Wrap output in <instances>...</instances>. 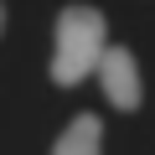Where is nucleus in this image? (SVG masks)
I'll return each mask as SVG.
<instances>
[{"instance_id":"f257e3e1","label":"nucleus","mask_w":155,"mask_h":155,"mask_svg":"<svg viewBox=\"0 0 155 155\" xmlns=\"http://www.w3.org/2000/svg\"><path fill=\"white\" fill-rule=\"evenodd\" d=\"M104 11L93 5H62L57 11V36H52V83L57 88H78L88 72H98V57H104Z\"/></svg>"},{"instance_id":"f03ea898","label":"nucleus","mask_w":155,"mask_h":155,"mask_svg":"<svg viewBox=\"0 0 155 155\" xmlns=\"http://www.w3.org/2000/svg\"><path fill=\"white\" fill-rule=\"evenodd\" d=\"M98 83H104V93H109V104L114 109H140V67H134V52L129 47H104V57H98Z\"/></svg>"},{"instance_id":"7ed1b4c3","label":"nucleus","mask_w":155,"mask_h":155,"mask_svg":"<svg viewBox=\"0 0 155 155\" xmlns=\"http://www.w3.org/2000/svg\"><path fill=\"white\" fill-rule=\"evenodd\" d=\"M52 155H104V124H98V114H78L57 134Z\"/></svg>"},{"instance_id":"20e7f679","label":"nucleus","mask_w":155,"mask_h":155,"mask_svg":"<svg viewBox=\"0 0 155 155\" xmlns=\"http://www.w3.org/2000/svg\"><path fill=\"white\" fill-rule=\"evenodd\" d=\"M0 31H5V5H0Z\"/></svg>"}]
</instances>
